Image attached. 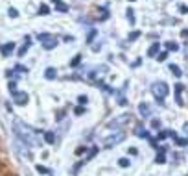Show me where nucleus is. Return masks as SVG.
<instances>
[{
	"label": "nucleus",
	"mask_w": 188,
	"mask_h": 176,
	"mask_svg": "<svg viewBox=\"0 0 188 176\" xmlns=\"http://www.w3.org/2000/svg\"><path fill=\"white\" fill-rule=\"evenodd\" d=\"M170 71H172V72H173V74L177 76V78H181V76H183V72H181V69H179V67H177V65H173V63L170 65Z\"/></svg>",
	"instance_id": "f8f14e48"
},
{
	"label": "nucleus",
	"mask_w": 188,
	"mask_h": 176,
	"mask_svg": "<svg viewBox=\"0 0 188 176\" xmlns=\"http://www.w3.org/2000/svg\"><path fill=\"white\" fill-rule=\"evenodd\" d=\"M37 39L42 43V47L46 48V50H50V48H54L55 45H57V37L52 35V34H39Z\"/></svg>",
	"instance_id": "7ed1b4c3"
},
{
	"label": "nucleus",
	"mask_w": 188,
	"mask_h": 176,
	"mask_svg": "<svg viewBox=\"0 0 188 176\" xmlns=\"http://www.w3.org/2000/svg\"><path fill=\"white\" fill-rule=\"evenodd\" d=\"M85 150H87V147H85V148H83V147H81V148H77V150H76V154H83V152H85Z\"/></svg>",
	"instance_id": "72a5a7b5"
},
{
	"label": "nucleus",
	"mask_w": 188,
	"mask_h": 176,
	"mask_svg": "<svg viewBox=\"0 0 188 176\" xmlns=\"http://www.w3.org/2000/svg\"><path fill=\"white\" fill-rule=\"evenodd\" d=\"M159 126H161V120L159 119H153L151 120V128H159Z\"/></svg>",
	"instance_id": "bb28decb"
},
{
	"label": "nucleus",
	"mask_w": 188,
	"mask_h": 176,
	"mask_svg": "<svg viewBox=\"0 0 188 176\" xmlns=\"http://www.w3.org/2000/svg\"><path fill=\"white\" fill-rule=\"evenodd\" d=\"M124 139H126V134H122V132H118V134H113V135L105 137V139H103V145H105L107 148H111V147L118 145V143H122Z\"/></svg>",
	"instance_id": "20e7f679"
},
{
	"label": "nucleus",
	"mask_w": 188,
	"mask_h": 176,
	"mask_svg": "<svg viewBox=\"0 0 188 176\" xmlns=\"http://www.w3.org/2000/svg\"><path fill=\"white\" fill-rule=\"evenodd\" d=\"M183 89H184V85H183V83H177V85H175V95H177V104H183V100H181V93H183Z\"/></svg>",
	"instance_id": "1a4fd4ad"
},
{
	"label": "nucleus",
	"mask_w": 188,
	"mask_h": 176,
	"mask_svg": "<svg viewBox=\"0 0 188 176\" xmlns=\"http://www.w3.org/2000/svg\"><path fill=\"white\" fill-rule=\"evenodd\" d=\"M15 132H17V135L26 143V145H31V147H35L37 145V141H35V137H33V132H31V128H28V126H24L20 123V120H15Z\"/></svg>",
	"instance_id": "f257e3e1"
},
{
	"label": "nucleus",
	"mask_w": 188,
	"mask_h": 176,
	"mask_svg": "<svg viewBox=\"0 0 188 176\" xmlns=\"http://www.w3.org/2000/svg\"><path fill=\"white\" fill-rule=\"evenodd\" d=\"M138 37H140V32H131L127 39H129V41H135V39H138Z\"/></svg>",
	"instance_id": "aec40b11"
},
{
	"label": "nucleus",
	"mask_w": 188,
	"mask_h": 176,
	"mask_svg": "<svg viewBox=\"0 0 188 176\" xmlns=\"http://www.w3.org/2000/svg\"><path fill=\"white\" fill-rule=\"evenodd\" d=\"M55 9H59V11H66L68 8H66L65 4H61V2H59V4H55Z\"/></svg>",
	"instance_id": "393cba45"
},
{
	"label": "nucleus",
	"mask_w": 188,
	"mask_h": 176,
	"mask_svg": "<svg viewBox=\"0 0 188 176\" xmlns=\"http://www.w3.org/2000/svg\"><path fill=\"white\" fill-rule=\"evenodd\" d=\"M37 171H39V172H48V169H46V167H41V165H37Z\"/></svg>",
	"instance_id": "2f4dec72"
},
{
	"label": "nucleus",
	"mask_w": 188,
	"mask_h": 176,
	"mask_svg": "<svg viewBox=\"0 0 188 176\" xmlns=\"http://www.w3.org/2000/svg\"><path fill=\"white\" fill-rule=\"evenodd\" d=\"M168 85H166L164 82H155L153 85H151V93L155 95V98H157V100L162 104V100L166 98V95H168Z\"/></svg>",
	"instance_id": "f03ea898"
},
{
	"label": "nucleus",
	"mask_w": 188,
	"mask_h": 176,
	"mask_svg": "<svg viewBox=\"0 0 188 176\" xmlns=\"http://www.w3.org/2000/svg\"><path fill=\"white\" fill-rule=\"evenodd\" d=\"M30 45H31V39H30V37H26V41H24V45H22V48L19 50V56H20V58H22V56H24V54L28 52Z\"/></svg>",
	"instance_id": "6e6552de"
},
{
	"label": "nucleus",
	"mask_w": 188,
	"mask_h": 176,
	"mask_svg": "<svg viewBox=\"0 0 188 176\" xmlns=\"http://www.w3.org/2000/svg\"><path fill=\"white\" fill-rule=\"evenodd\" d=\"M179 9H181V11H183V13H188V8H186V6H181Z\"/></svg>",
	"instance_id": "f704fd0d"
},
{
	"label": "nucleus",
	"mask_w": 188,
	"mask_h": 176,
	"mask_svg": "<svg viewBox=\"0 0 188 176\" xmlns=\"http://www.w3.org/2000/svg\"><path fill=\"white\" fill-rule=\"evenodd\" d=\"M9 17H19V13H17L15 8H9Z\"/></svg>",
	"instance_id": "cd10ccee"
},
{
	"label": "nucleus",
	"mask_w": 188,
	"mask_h": 176,
	"mask_svg": "<svg viewBox=\"0 0 188 176\" xmlns=\"http://www.w3.org/2000/svg\"><path fill=\"white\" fill-rule=\"evenodd\" d=\"M138 111H140V113H142L144 117H148V115H149V106H148V104H144V102H142V104L138 106Z\"/></svg>",
	"instance_id": "9b49d317"
},
{
	"label": "nucleus",
	"mask_w": 188,
	"mask_h": 176,
	"mask_svg": "<svg viewBox=\"0 0 188 176\" xmlns=\"http://www.w3.org/2000/svg\"><path fill=\"white\" fill-rule=\"evenodd\" d=\"M186 56H188V43H186Z\"/></svg>",
	"instance_id": "58836bf2"
},
{
	"label": "nucleus",
	"mask_w": 188,
	"mask_h": 176,
	"mask_svg": "<svg viewBox=\"0 0 188 176\" xmlns=\"http://www.w3.org/2000/svg\"><path fill=\"white\" fill-rule=\"evenodd\" d=\"M11 95H13V100H15L19 106L28 104V93H24V91H15V93H11Z\"/></svg>",
	"instance_id": "423d86ee"
},
{
	"label": "nucleus",
	"mask_w": 188,
	"mask_h": 176,
	"mask_svg": "<svg viewBox=\"0 0 188 176\" xmlns=\"http://www.w3.org/2000/svg\"><path fill=\"white\" fill-rule=\"evenodd\" d=\"M94 35H96V30H92V32H91V35H88V43L92 41V37H94Z\"/></svg>",
	"instance_id": "473e14b6"
},
{
	"label": "nucleus",
	"mask_w": 188,
	"mask_h": 176,
	"mask_svg": "<svg viewBox=\"0 0 188 176\" xmlns=\"http://www.w3.org/2000/svg\"><path fill=\"white\" fill-rule=\"evenodd\" d=\"M166 137H168V130H166V132H161V134L157 135V139H159V141H162V139H166Z\"/></svg>",
	"instance_id": "b1692460"
},
{
	"label": "nucleus",
	"mask_w": 188,
	"mask_h": 176,
	"mask_svg": "<svg viewBox=\"0 0 188 176\" xmlns=\"http://www.w3.org/2000/svg\"><path fill=\"white\" fill-rule=\"evenodd\" d=\"M83 113H85L83 108H76V115H83Z\"/></svg>",
	"instance_id": "c756f323"
},
{
	"label": "nucleus",
	"mask_w": 188,
	"mask_h": 176,
	"mask_svg": "<svg viewBox=\"0 0 188 176\" xmlns=\"http://www.w3.org/2000/svg\"><path fill=\"white\" fill-rule=\"evenodd\" d=\"M183 130H184V132H186V134H188V123H186V124L183 126Z\"/></svg>",
	"instance_id": "e433bc0d"
},
{
	"label": "nucleus",
	"mask_w": 188,
	"mask_h": 176,
	"mask_svg": "<svg viewBox=\"0 0 188 176\" xmlns=\"http://www.w3.org/2000/svg\"><path fill=\"white\" fill-rule=\"evenodd\" d=\"M15 71H20V72H28V69H26V67H22V65H17V67H15Z\"/></svg>",
	"instance_id": "c85d7f7f"
},
{
	"label": "nucleus",
	"mask_w": 188,
	"mask_h": 176,
	"mask_svg": "<svg viewBox=\"0 0 188 176\" xmlns=\"http://www.w3.org/2000/svg\"><path fill=\"white\" fill-rule=\"evenodd\" d=\"M181 35H183V37H186V35H188V30H183V32H181Z\"/></svg>",
	"instance_id": "c9c22d12"
},
{
	"label": "nucleus",
	"mask_w": 188,
	"mask_h": 176,
	"mask_svg": "<svg viewBox=\"0 0 188 176\" xmlns=\"http://www.w3.org/2000/svg\"><path fill=\"white\" fill-rule=\"evenodd\" d=\"M80 61H81V56H80V54H77V56H76V58H74V59L70 61V65H72V67H76V65L80 63Z\"/></svg>",
	"instance_id": "4be33fe9"
},
{
	"label": "nucleus",
	"mask_w": 188,
	"mask_h": 176,
	"mask_svg": "<svg viewBox=\"0 0 188 176\" xmlns=\"http://www.w3.org/2000/svg\"><path fill=\"white\" fill-rule=\"evenodd\" d=\"M77 100H80V104H87V96H83V95H81L80 98H77Z\"/></svg>",
	"instance_id": "7c9ffc66"
},
{
	"label": "nucleus",
	"mask_w": 188,
	"mask_h": 176,
	"mask_svg": "<svg viewBox=\"0 0 188 176\" xmlns=\"http://www.w3.org/2000/svg\"><path fill=\"white\" fill-rule=\"evenodd\" d=\"M44 139H46V143H52L55 141V135H54V132H44Z\"/></svg>",
	"instance_id": "4468645a"
},
{
	"label": "nucleus",
	"mask_w": 188,
	"mask_h": 176,
	"mask_svg": "<svg viewBox=\"0 0 188 176\" xmlns=\"http://www.w3.org/2000/svg\"><path fill=\"white\" fill-rule=\"evenodd\" d=\"M155 163H166V158H164V152H161V154H157V158H155Z\"/></svg>",
	"instance_id": "dca6fc26"
},
{
	"label": "nucleus",
	"mask_w": 188,
	"mask_h": 176,
	"mask_svg": "<svg viewBox=\"0 0 188 176\" xmlns=\"http://www.w3.org/2000/svg\"><path fill=\"white\" fill-rule=\"evenodd\" d=\"M48 13H50V9H48V6H44V4H42V6L39 8V15H48Z\"/></svg>",
	"instance_id": "a211bd4d"
},
{
	"label": "nucleus",
	"mask_w": 188,
	"mask_h": 176,
	"mask_svg": "<svg viewBox=\"0 0 188 176\" xmlns=\"http://www.w3.org/2000/svg\"><path fill=\"white\" fill-rule=\"evenodd\" d=\"M118 165H120V167H129V159L122 158V159H118Z\"/></svg>",
	"instance_id": "412c9836"
},
{
	"label": "nucleus",
	"mask_w": 188,
	"mask_h": 176,
	"mask_svg": "<svg viewBox=\"0 0 188 176\" xmlns=\"http://www.w3.org/2000/svg\"><path fill=\"white\" fill-rule=\"evenodd\" d=\"M15 50V43H6V45L0 48V52H2V56H9L11 52Z\"/></svg>",
	"instance_id": "0eeeda50"
},
{
	"label": "nucleus",
	"mask_w": 188,
	"mask_h": 176,
	"mask_svg": "<svg viewBox=\"0 0 188 176\" xmlns=\"http://www.w3.org/2000/svg\"><path fill=\"white\" fill-rule=\"evenodd\" d=\"M137 135L138 137H146V139H149V135H148V132L144 130L142 126H137Z\"/></svg>",
	"instance_id": "ddd939ff"
},
{
	"label": "nucleus",
	"mask_w": 188,
	"mask_h": 176,
	"mask_svg": "<svg viewBox=\"0 0 188 176\" xmlns=\"http://www.w3.org/2000/svg\"><path fill=\"white\" fill-rule=\"evenodd\" d=\"M52 2H54V4H59V2H61V0H52Z\"/></svg>",
	"instance_id": "4c0bfd02"
},
{
	"label": "nucleus",
	"mask_w": 188,
	"mask_h": 176,
	"mask_svg": "<svg viewBox=\"0 0 188 176\" xmlns=\"http://www.w3.org/2000/svg\"><path fill=\"white\" fill-rule=\"evenodd\" d=\"M177 141V145H179V147H186L188 145V139H175Z\"/></svg>",
	"instance_id": "5701e85b"
},
{
	"label": "nucleus",
	"mask_w": 188,
	"mask_h": 176,
	"mask_svg": "<svg viewBox=\"0 0 188 176\" xmlns=\"http://www.w3.org/2000/svg\"><path fill=\"white\" fill-rule=\"evenodd\" d=\"M129 2H135V0H129Z\"/></svg>",
	"instance_id": "ea45409f"
},
{
	"label": "nucleus",
	"mask_w": 188,
	"mask_h": 176,
	"mask_svg": "<svg viewBox=\"0 0 188 176\" xmlns=\"http://www.w3.org/2000/svg\"><path fill=\"white\" fill-rule=\"evenodd\" d=\"M135 11H133V9H127V19H129V23L131 24H135V15H133Z\"/></svg>",
	"instance_id": "6ab92c4d"
},
{
	"label": "nucleus",
	"mask_w": 188,
	"mask_h": 176,
	"mask_svg": "<svg viewBox=\"0 0 188 176\" xmlns=\"http://www.w3.org/2000/svg\"><path fill=\"white\" fill-rule=\"evenodd\" d=\"M129 119H131V115L124 113V115H120L118 119H114V120H111V123H109V128H118V126H124L126 123H129Z\"/></svg>",
	"instance_id": "39448f33"
},
{
	"label": "nucleus",
	"mask_w": 188,
	"mask_h": 176,
	"mask_svg": "<svg viewBox=\"0 0 188 176\" xmlns=\"http://www.w3.org/2000/svg\"><path fill=\"white\" fill-rule=\"evenodd\" d=\"M166 48H168V50H179V45H177V43H166Z\"/></svg>",
	"instance_id": "f3484780"
},
{
	"label": "nucleus",
	"mask_w": 188,
	"mask_h": 176,
	"mask_svg": "<svg viewBox=\"0 0 188 176\" xmlns=\"http://www.w3.org/2000/svg\"><path fill=\"white\" fill-rule=\"evenodd\" d=\"M44 76H46L48 80H54V78H55V69L48 67V69H46V74H44Z\"/></svg>",
	"instance_id": "2eb2a0df"
},
{
	"label": "nucleus",
	"mask_w": 188,
	"mask_h": 176,
	"mask_svg": "<svg viewBox=\"0 0 188 176\" xmlns=\"http://www.w3.org/2000/svg\"><path fill=\"white\" fill-rule=\"evenodd\" d=\"M159 47H161V45H159V43H153V45L149 47V50H148V56H149V58H153V56H157V52H159Z\"/></svg>",
	"instance_id": "9d476101"
},
{
	"label": "nucleus",
	"mask_w": 188,
	"mask_h": 176,
	"mask_svg": "<svg viewBox=\"0 0 188 176\" xmlns=\"http://www.w3.org/2000/svg\"><path fill=\"white\" fill-rule=\"evenodd\" d=\"M166 58H168V54H166V52H161L159 56H157V59H159V61H166Z\"/></svg>",
	"instance_id": "a878e982"
}]
</instances>
